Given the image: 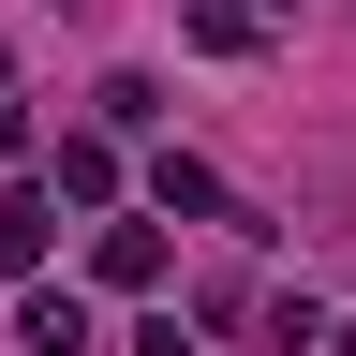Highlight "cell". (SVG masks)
Here are the masks:
<instances>
[{
  "label": "cell",
  "instance_id": "5b68a950",
  "mask_svg": "<svg viewBox=\"0 0 356 356\" xmlns=\"http://www.w3.org/2000/svg\"><path fill=\"white\" fill-rule=\"evenodd\" d=\"M193 44H208V60H252V44H267V0H193Z\"/></svg>",
  "mask_w": 356,
  "mask_h": 356
},
{
  "label": "cell",
  "instance_id": "ba28073f",
  "mask_svg": "<svg viewBox=\"0 0 356 356\" xmlns=\"http://www.w3.org/2000/svg\"><path fill=\"white\" fill-rule=\"evenodd\" d=\"M0 74H15V44H0Z\"/></svg>",
  "mask_w": 356,
  "mask_h": 356
},
{
  "label": "cell",
  "instance_id": "277c9868",
  "mask_svg": "<svg viewBox=\"0 0 356 356\" xmlns=\"http://www.w3.org/2000/svg\"><path fill=\"white\" fill-rule=\"evenodd\" d=\"M149 193H163L178 222H238V193H222V178H208L193 149H163V178H149Z\"/></svg>",
  "mask_w": 356,
  "mask_h": 356
},
{
  "label": "cell",
  "instance_id": "52a82bcc",
  "mask_svg": "<svg viewBox=\"0 0 356 356\" xmlns=\"http://www.w3.org/2000/svg\"><path fill=\"white\" fill-rule=\"evenodd\" d=\"M134 356H193V341H178V312H149V327H134Z\"/></svg>",
  "mask_w": 356,
  "mask_h": 356
},
{
  "label": "cell",
  "instance_id": "6da1fadb",
  "mask_svg": "<svg viewBox=\"0 0 356 356\" xmlns=\"http://www.w3.org/2000/svg\"><path fill=\"white\" fill-rule=\"evenodd\" d=\"M89 282H104V297H149L163 282V222H104V238H89Z\"/></svg>",
  "mask_w": 356,
  "mask_h": 356
},
{
  "label": "cell",
  "instance_id": "8992f818",
  "mask_svg": "<svg viewBox=\"0 0 356 356\" xmlns=\"http://www.w3.org/2000/svg\"><path fill=\"white\" fill-rule=\"evenodd\" d=\"M44 222H60V193H15V208H0V267H15V282L44 267Z\"/></svg>",
  "mask_w": 356,
  "mask_h": 356
},
{
  "label": "cell",
  "instance_id": "3957f363",
  "mask_svg": "<svg viewBox=\"0 0 356 356\" xmlns=\"http://www.w3.org/2000/svg\"><path fill=\"white\" fill-rule=\"evenodd\" d=\"M15 341H30V356H89V297H60V282H30V312H15Z\"/></svg>",
  "mask_w": 356,
  "mask_h": 356
},
{
  "label": "cell",
  "instance_id": "7a4b0ae2",
  "mask_svg": "<svg viewBox=\"0 0 356 356\" xmlns=\"http://www.w3.org/2000/svg\"><path fill=\"white\" fill-rule=\"evenodd\" d=\"M44 193H60V208H104V193H119V149H104V134H60V163H44Z\"/></svg>",
  "mask_w": 356,
  "mask_h": 356
}]
</instances>
